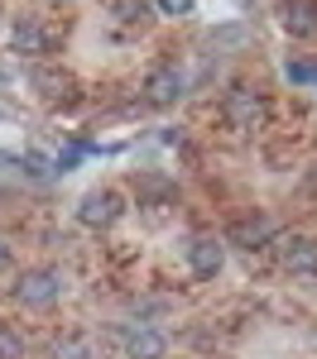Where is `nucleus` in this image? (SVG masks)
I'll use <instances>...</instances> for the list:
<instances>
[{
  "label": "nucleus",
  "mask_w": 317,
  "mask_h": 359,
  "mask_svg": "<svg viewBox=\"0 0 317 359\" xmlns=\"http://www.w3.org/2000/svg\"><path fill=\"white\" fill-rule=\"evenodd\" d=\"M115 15H120L125 25H135V20L149 15V5H144V0H115Z\"/></svg>",
  "instance_id": "4468645a"
},
{
  "label": "nucleus",
  "mask_w": 317,
  "mask_h": 359,
  "mask_svg": "<svg viewBox=\"0 0 317 359\" xmlns=\"http://www.w3.org/2000/svg\"><path fill=\"white\" fill-rule=\"evenodd\" d=\"M115 216H120V196H115L111 187H96V192H86L82 201H77V221H82V225H91V230L111 225Z\"/></svg>",
  "instance_id": "20e7f679"
},
{
  "label": "nucleus",
  "mask_w": 317,
  "mask_h": 359,
  "mask_svg": "<svg viewBox=\"0 0 317 359\" xmlns=\"http://www.w3.org/2000/svg\"><path fill=\"white\" fill-rule=\"evenodd\" d=\"M284 29L293 39H317V0H288L284 5Z\"/></svg>",
  "instance_id": "6e6552de"
},
{
  "label": "nucleus",
  "mask_w": 317,
  "mask_h": 359,
  "mask_svg": "<svg viewBox=\"0 0 317 359\" xmlns=\"http://www.w3.org/2000/svg\"><path fill=\"white\" fill-rule=\"evenodd\" d=\"M212 43H216V48H235V43H245V29H240V25L216 29V34H212Z\"/></svg>",
  "instance_id": "2eb2a0df"
},
{
  "label": "nucleus",
  "mask_w": 317,
  "mask_h": 359,
  "mask_svg": "<svg viewBox=\"0 0 317 359\" xmlns=\"http://www.w3.org/2000/svg\"><path fill=\"white\" fill-rule=\"evenodd\" d=\"M221 264H226L221 240H193V245H188V269H193V278H216Z\"/></svg>",
  "instance_id": "423d86ee"
},
{
  "label": "nucleus",
  "mask_w": 317,
  "mask_h": 359,
  "mask_svg": "<svg viewBox=\"0 0 317 359\" xmlns=\"http://www.w3.org/2000/svg\"><path fill=\"white\" fill-rule=\"evenodd\" d=\"M221 115H226V125L235 135H250V130L264 125L269 106H264V96H259L255 86H235V91H226V101H221Z\"/></svg>",
  "instance_id": "f257e3e1"
},
{
  "label": "nucleus",
  "mask_w": 317,
  "mask_h": 359,
  "mask_svg": "<svg viewBox=\"0 0 317 359\" xmlns=\"http://www.w3.org/2000/svg\"><path fill=\"white\" fill-rule=\"evenodd\" d=\"M5 269H10V245L0 240V273H5Z\"/></svg>",
  "instance_id": "a211bd4d"
},
{
  "label": "nucleus",
  "mask_w": 317,
  "mask_h": 359,
  "mask_svg": "<svg viewBox=\"0 0 317 359\" xmlns=\"http://www.w3.org/2000/svg\"><path fill=\"white\" fill-rule=\"evenodd\" d=\"M53 359H91V340L86 335H63V340H53Z\"/></svg>",
  "instance_id": "f8f14e48"
},
{
  "label": "nucleus",
  "mask_w": 317,
  "mask_h": 359,
  "mask_svg": "<svg viewBox=\"0 0 317 359\" xmlns=\"http://www.w3.org/2000/svg\"><path fill=\"white\" fill-rule=\"evenodd\" d=\"M0 359H25V345H20V335L0 331Z\"/></svg>",
  "instance_id": "dca6fc26"
},
{
  "label": "nucleus",
  "mask_w": 317,
  "mask_h": 359,
  "mask_svg": "<svg viewBox=\"0 0 317 359\" xmlns=\"http://www.w3.org/2000/svg\"><path fill=\"white\" fill-rule=\"evenodd\" d=\"M144 96H149L154 106H178V101L188 96V77H183V67H178V62H159V67H149V77H144Z\"/></svg>",
  "instance_id": "f03ea898"
},
{
  "label": "nucleus",
  "mask_w": 317,
  "mask_h": 359,
  "mask_svg": "<svg viewBox=\"0 0 317 359\" xmlns=\"http://www.w3.org/2000/svg\"><path fill=\"white\" fill-rule=\"evenodd\" d=\"M279 259H284L288 273H317V240H303V235H293V240H284Z\"/></svg>",
  "instance_id": "0eeeda50"
},
{
  "label": "nucleus",
  "mask_w": 317,
  "mask_h": 359,
  "mask_svg": "<svg viewBox=\"0 0 317 359\" xmlns=\"http://www.w3.org/2000/svg\"><path fill=\"white\" fill-rule=\"evenodd\" d=\"M29 86H34L39 96H63L72 82H67V72H63V67H34V72H29Z\"/></svg>",
  "instance_id": "9b49d317"
},
{
  "label": "nucleus",
  "mask_w": 317,
  "mask_h": 359,
  "mask_svg": "<svg viewBox=\"0 0 317 359\" xmlns=\"http://www.w3.org/2000/svg\"><path fill=\"white\" fill-rule=\"evenodd\" d=\"M269 235H274V230H269V221H235V225L226 230L231 245H245V249H259Z\"/></svg>",
  "instance_id": "9d476101"
},
{
  "label": "nucleus",
  "mask_w": 317,
  "mask_h": 359,
  "mask_svg": "<svg viewBox=\"0 0 317 359\" xmlns=\"http://www.w3.org/2000/svg\"><path fill=\"white\" fill-rule=\"evenodd\" d=\"M10 48H15L20 57H39V53H48V34H44V25H39V20L20 15V20H15V29H10Z\"/></svg>",
  "instance_id": "39448f33"
},
{
  "label": "nucleus",
  "mask_w": 317,
  "mask_h": 359,
  "mask_svg": "<svg viewBox=\"0 0 317 359\" xmlns=\"http://www.w3.org/2000/svg\"><path fill=\"white\" fill-rule=\"evenodd\" d=\"M164 350H169V340L159 331H149V326H130L125 331V355L130 359H164Z\"/></svg>",
  "instance_id": "1a4fd4ad"
},
{
  "label": "nucleus",
  "mask_w": 317,
  "mask_h": 359,
  "mask_svg": "<svg viewBox=\"0 0 317 359\" xmlns=\"http://www.w3.org/2000/svg\"><path fill=\"white\" fill-rule=\"evenodd\" d=\"M288 82H317V67H308V62H288Z\"/></svg>",
  "instance_id": "f3484780"
},
{
  "label": "nucleus",
  "mask_w": 317,
  "mask_h": 359,
  "mask_svg": "<svg viewBox=\"0 0 317 359\" xmlns=\"http://www.w3.org/2000/svg\"><path fill=\"white\" fill-rule=\"evenodd\" d=\"M154 10H159V15H173V20H183V15L198 10V0H154Z\"/></svg>",
  "instance_id": "ddd939ff"
},
{
  "label": "nucleus",
  "mask_w": 317,
  "mask_h": 359,
  "mask_svg": "<svg viewBox=\"0 0 317 359\" xmlns=\"http://www.w3.org/2000/svg\"><path fill=\"white\" fill-rule=\"evenodd\" d=\"M58 292H63V278L48 273V269H29V273L15 278V302L25 306H53Z\"/></svg>",
  "instance_id": "7ed1b4c3"
}]
</instances>
